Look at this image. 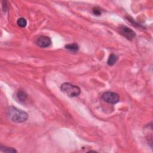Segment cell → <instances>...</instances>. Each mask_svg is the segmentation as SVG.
<instances>
[{"label":"cell","mask_w":153,"mask_h":153,"mask_svg":"<svg viewBox=\"0 0 153 153\" xmlns=\"http://www.w3.org/2000/svg\"><path fill=\"white\" fill-rule=\"evenodd\" d=\"M102 99L106 102L115 104L119 102L120 100V96L118 94L115 92H106L102 94Z\"/></svg>","instance_id":"3"},{"label":"cell","mask_w":153,"mask_h":153,"mask_svg":"<svg viewBox=\"0 0 153 153\" xmlns=\"http://www.w3.org/2000/svg\"><path fill=\"white\" fill-rule=\"evenodd\" d=\"M93 13L96 16H100L101 15V10L98 7H94L93 8Z\"/></svg>","instance_id":"11"},{"label":"cell","mask_w":153,"mask_h":153,"mask_svg":"<svg viewBox=\"0 0 153 153\" xmlns=\"http://www.w3.org/2000/svg\"><path fill=\"white\" fill-rule=\"evenodd\" d=\"M119 60V57L115 54H111L107 61V64L109 66H113Z\"/></svg>","instance_id":"7"},{"label":"cell","mask_w":153,"mask_h":153,"mask_svg":"<svg viewBox=\"0 0 153 153\" xmlns=\"http://www.w3.org/2000/svg\"><path fill=\"white\" fill-rule=\"evenodd\" d=\"M37 45L42 48H45L49 47L52 44L51 39L46 36H41L38 38L37 41Z\"/></svg>","instance_id":"5"},{"label":"cell","mask_w":153,"mask_h":153,"mask_svg":"<svg viewBox=\"0 0 153 153\" xmlns=\"http://www.w3.org/2000/svg\"><path fill=\"white\" fill-rule=\"evenodd\" d=\"M61 90L69 97L74 98L78 96L81 93V89L77 86L69 83H64L61 86Z\"/></svg>","instance_id":"2"},{"label":"cell","mask_w":153,"mask_h":153,"mask_svg":"<svg viewBox=\"0 0 153 153\" xmlns=\"http://www.w3.org/2000/svg\"><path fill=\"white\" fill-rule=\"evenodd\" d=\"M7 115L11 121L17 123L24 122L27 121L28 118V113L13 106L8 108Z\"/></svg>","instance_id":"1"},{"label":"cell","mask_w":153,"mask_h":153,"mask_svg":"<svg viewBox=\"0 0 153 153\" xmlns=\"http://www.w3.org/2000/svg\"><path fill=\"white\" fill-rule=\"evenodd\" d=\"M28 95L23 90H19L16 93L17 99L21 103H23L26 101Z\"/></svg>","instance_id":"6"},{"label":"cell","mask_w":153,"mask_h":153,"mask_svg":"<svg viewBox=\"0 0 153 153\" xmlns=\"http://www.w3.org/2000/svg\"><path fill=\"white\" fill-rule=\"evenodd\" d=\"M65 49L71 52H77L79 50V46L76 43L69 44L65 45Z\"/></svg>","instance_id":"8"},{"label":"cell","mask_w":153,"mask_h":153,"mask_svg":"<svg viewBox=\"0 0 153 153\" xmlns=\"http://www.w3.org/2000/svg\"><path fill=\"white\" fill-rule=\"evenodd\" d=\"M0 150L3 152H17V151L15 149L13 148L3 146L2 145H1V146H0Z\"/></svg>","instance_id":"9"},{"label":"cell","mask_w":153,"mask_h":153,"mask_svg":"<svg viewBox=\"0 0 153 153\" xmlns=\"http://www.w3.org/2000/svg\"><path fill=\"white\" fill-rule=\"evenodd\" d=\"M120 33L129 40H132L136 37V33L132 29L126 26H122L120 28Z\"/></svg>","instance_id":"4"},{"label":"cell","mask_w":153,"mask_h":153,"mask_svg":"<svg viewBox=\"0 0 153 153\" xmlns=\"http://www.w3.org/2000/svg\"><path fill=\"white\" fill-rule=\"evenodd\" d=\"M17 24L19 27L21 28H25L27 25V22L25 18L20 17L18 19L17 21Z\"/></svg>","instance_id":"10"}]
</instances>
